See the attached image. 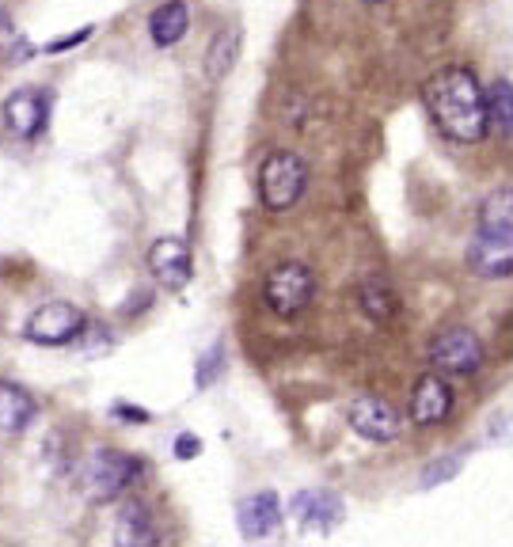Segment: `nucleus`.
<instances>
[{
  "mask_svg": "<svg viewBox=\"0 0 513 547\" xmlns=\"http://www.w3.org/2000/svg\"><path fill=\"white\" fill-rule=\"evenodd\" d=\"M422 107L434 118V126L456 145H475L491 130L487 88L468 65H441L422 84Z\"/></svg>",
  "mask_w": 513,
  "mask_h": 547,
  "instance_id": "f257e3e1",
  "label": "nucleus"
},
{
  "mask_svg": "<svg viewBox=\"0 0 513 547\" xmlns=\"http://www.w3.org/2000/svg\"><path fill=\"white\" fill-rule=\"evenodd\" d=\"M468 266L491 282L513 274V187H494L479 202V225L468 240Z\"/></svg>",
  "mask_w": 513,
  "mask_h": 547,
  "instance_id": "f03ea898",
  "label": "nucleus"
},
{
  "mask_svg": "<svg viewBox=\"0 0 513 547\" xmlns=\"http://www.w3.org/2000/svg\"><path fill=\"white\" fill-rule=\"evenodd\" d=\"M259 202L270 213H285L289 206L301 202L304 187H308V164L297 152H270L263 164H259Z\"/></svg>",
  "mask_w": 513,
  "mask_h": 547,
  "instance_id": "7ed1b4c3",
  "label": "nucleus"
},
{
  "mask_svg": "<svg viewBox=\"0 0 513 547\" xmlns=\"http://www.w3.org/2000/svg\"><path fill=\"white\" fill-rule=\"evenodd\" d=\"M263 297L274 316L293 320L316 297V274L304 263H278L263 282Z\"/></svg>",
  "mask_w": 513,
  "mask_h": 547,
  "instance_id": "20e7f679",
  "label": "nucleus"
},
{
  "mask_svg": "<svg viewBox=\"0 0 513 547\" xmlns=\"http://www.w3.org/2000/svg\"><path fill=\"white\" fill-rule=\"evenodd\" d=\"M430 365L449 377H475L483 369V342L472 327H445L430 339Z\"/></svg>",
  "mask_w": 513,
  "mask_h": 547,
  "instance_id": "39448f33",
  "label": "nucleus"
},
{
  "mask_svg": "<svg viewBox=\"0 0 513 547\" xmlns=\"http://www.w3.org/2000/svg\"><path fill=\"white\" fill-rule=\"evenodd\" d=\"M88 316L69 301H50L31 312V320L23 323V339L35 346H73V339L84 335Z\"/></svg>",
  "mask_w": 513,
  "mask_h": 547,
  "instance_id": "423d86ee",
  "label": "nucleus"
},
{
  "mask_svg": "<svg viewBox=\"0 0 513 547\" xmlns=\"http://www.w3.org/2000/svg\"><path fill=\"white\" fill-rule=\"evenodd\" d=\"M137 475H141L137 456L118 453V449H99L84 468V491L92 502H114V494L126 491Z\"/></svg>",
  "mask_w": 513,
  "mask_h": 547,
  "instance_id": "0eeeda50",
  "label": "nucleus"
},
{
  "mask_svg": "<svg viewBox=\"0 0 513 547\" xmlns=\"http://www.w3.org/2000/svg\"><path fill=\"white\" fill-rule=\"evenodd\" d=\"M346 422L350 430L369 441V445H392L403 434V415H399L392 403H384L377 396H358L346 407Z\"/></svg>",
  "mask_w": 513,
  "mask_h": 547,
  "instance_id": "6e6552de",
  "label": "nucleus"
},
{
  "mask_svg": "<svg viewBox=\"0 0 513 547\" xmlns=\"http://www.w3.org/2000/svg\"><path fill=\"white\" fill-rule=\"evenodd\" d=\"M453 411V388L449 380H441L437 373H422L411 388V403H407V418L415 422L418 430L441 426Z\"/></svg>",
  "mask_w": 513,
  "mask_h": 547,
  "instance_id": "1a4fd4ad",
  "label": "nucleus"
},
{
  "mask_svg": "<svg viewBox=\"0 0 513 547\" xmlns=\"http://www.w3.org/2000/svg\"><path fill=\"white\" fill-rule=\"evenodd\" d=\"M149 270L164 289H183L190 282V247L179 236H160L149 247Z\"/></svg>",
  "mask_w": 513,
  "mask_h": 547,
  "instance_id": "9d476101",
  "label": "nucleus"
},
{
  "mask_svg": "<svg viewBox=\"0 0 513 547\" xmlns=\"http://www.w3.org/2000/svg\"><path fill=\"white\" fill-rule=\"evenodd\" d=\"M46 118H50V103H46V95L35 92V88H27V92H12L4 99V122H8V130L23 137V141H31L38 133L46 130Z\"/></svg>",
  "mask_w": 513,
  "mask_h": 547,
  "instance_id": "9b49d317",
  "label": "nucleus"
},
{
  "mask_svg": "<svg viewBox=\"0 0 513 547\" xmlns=\"http://www.w3.org/2000/svg\"><path fill=\"white\" fill-rule=\"evenodd\" d=\"M236 521H240V532H244L247 540H259L266 532H274L278 529V521H282V502H278V494L255 491V494H247V498H240Z\"/></svg>",
  "mask_w": 513,
  "mask_h": 547,
  "instance_id": "f8f14e48",
  "label": "nucleus"
},
{
  "mask_svg": "<svg viewBox=\"0 0 513 547\" xmlns=\"http://www.w3.org/2000/svg\"><path fill=\"white\" fill-rule=\"evenodd\" d=\"M35 418V399L23 384L0 380V434H23Z\"/></svg>",
  "mask_w": 513,
  "mask_h": 547,
  "instance_id": "ddd939ff",
  "label": "nucleus"
},
{
  "mask_svg": "<svg viewBox=\"0 0 513 547\" xmlns=\"http://www.w3.org/2000/svg\"><path fill=\"white\" fill-rule=\"evenodd\" d=\"M190 27V8L183 0H164L160 8H152L149 16V35H152V46L168 50L175 42H183Z\"/></svg>",
  "mask_w": 513,
  "mask_h": 547,
  "instance_id": "4468645a",
  "label": "nucleus"
},
{
  "mask_svg": "<svg viewBox=\"0 0 513 547\" xmlns=\"http://www.w3.org/2000/svg\"><path fill=\"white\" fill-rule=\"evenodd\" d=\"M358 304H361V312H365L369 320H377V323L396 320V312H399L396 289L384 282L380 274H369V278L358 285Z\"/></svg>",
  "mask_w": 513,
  "mask_h": 547,
  "instance_id": "2eb2a0df",
  "label": "nucleus"
},
{
  "mask_svg": "<svg viewBox=\"0 0 513 547\" xmlns=\"http://www.w3.org/2000/svg\"><path fill=\"white\" fill-rule=\"evenodd\" d=\"M293 513L316 529H331L342 521V502L331 491H301L293 498Z\"/></svg>",
  "mask_w": 513,
  "mask_h": 547,
  "instance_id": "dca6fc26",
  "label": "nucleus"
},
{
  "mask_svg": "<svg viewBox=\"0 0 513 547\" xmlns=\"http://www.w3.org/2000/svg\"><path fill=\"white\" fill-rule=\"evenodd\" d=\"M114 540H118V544H130V547H145V544H156L160 536L152 532V521H149V513H145V506L122 502L118 521H114Z\"/></svg>",
  "mask_w": 513,
  "mask_h": 547,
  "instance_id": "f3484780",
  "label": "nucleus"
},
{
  "mask_svg": "<svg viewBox=\"0 0 513 547\" xmlns=\"http://www.w3.org/2000/svg\"><path fill=\"white\" fill-rule=\"evenodd\" d=\"M487 107H491L494 130L513 137V84L506 76H498L491 88H487Z\"/></svg>",
  "mask_w": 513,
  "mask_h": 547,
  "instance_id": "a211bd4d",
  "label": "nucleus"
},
{
  "mask_svg": "<svg viewBox=\"0 0 513 547\" xmlns=\"http://www.w3.org/2000/svg\"><path fill=\"white\" fill-rule=\"evenodd\" d=\"M236 57H240V31H221V35L213 38V46H209V54H206L209 80H221V76L236 65Z\"/></svg>",
  "mask_w": 513,
  "mask_h": 547,
  "instance_id": "6ab92c4d",
  "label": "nucleus"
},
{
  "mask_svg": "<svg viewBox=\"0 0 513 547\" xmlns=\"http://www.w3.org/2000/svg\"><path fill=\"white\" fill-rule=\"evenodd\" d=\"M460 468H464V456H460V453L437 456V460H430V464L422 468V475H418V487H422V491H434V487H441V483L456 479V475H460Z\"/></svg>",
  "mask_w": 513,
  "mask_h": 547,
  "instance_id": "aec40b11",
  "label": "nucleus"
},
{
  "mask_svg": "<svg viewBox=\"0 0 513 547\" xmlns=\"http://www.w3.org/2000/svg\"><path fill=\"white\" fill-rule=\"evenodd\" d=\"M0 57L4 61H27L35 57V46L16 31V23L8 19V12H0Z\"/></svg>",
  "mask_w": 513,
  "mask_h": 547,
  "instance_id": "412c9836",
  "label": "nucleus"
},
{
  "mask_svg": "<svg viewBox=\"0 0 513 547\" xmlns=\"http://www.w3.org/2000/svg\"><path fill=\"white\" fill-rule=\"evenodd\" d=\"M221 369H225V346H221V342H213V346H209V354H202V361H198L194 384H198V388H209L213 380L221 377Z\"/></svg>",
  "mask_w": 513,
  "mask_h": 547,
  "instance_id": "4be33fe9",
  "label": "nucleus"
},
{
  "mask_svg": "<svg viewBox=\"0 0 513 547\" xmlns=\"http://www.w3.org/2000/svg\"><path fill=\"white\" fill-rule=\"evenodd\" d=\"M92 35H95V27H80V31H73V35L57 38V42H46L42 50H46V54H65V50H73V46H80V42H88Z\"/></svg>",
  "mask_w": 513,
  "mask_h": 547,
  "instance_id": "5701e85b",
  "label": "nucleus"
},
{
  "mask_svg": "<svg viewBox=\"0 0 513 547\" xmlns=\"http://www.w3.org/2000/svg\"><path fill=\"white\" fill-rule=\"evenodd\" d=\"M198 449H202V441L194 434H179L175 437V460H194L198 456Z\"/></svg>",
  "mask_w": 513,
  "mask_h": 547,
  "instance_id": "b1692460",
  "label": "nucleus"
},
{
  "mask_svg": "<svg viewBox=\"0 0 513 547\" xmlns=\"http://www.w3.org/2000/svg\"><path fill=\"white\" fill-rule=\"evenodd\" d=\"M114 415L118 418H133V422H149V411H137V407H126V403H118V407H114Z\"/></svg>",
  "mask_w": 513,
  "mask_h": 547,
  "instance_id": "393cba45",
  "label": "nucleus"
},
{
  "mask_svg": "<svg viewBox=\"0 0 513 547\" xmlns=\"http://www.w3.org/2000/svg\"><path fill=\"white\" fill-rule=\"evenodd\" d=\"M358 4H369V8H377V4H388V0H358Z\"/></svg>",
  "mask_w": 513,
  "mask_h": 547,
  "instance_id": "a878e982",
  "label": "nucleus"
}]
</instances>
